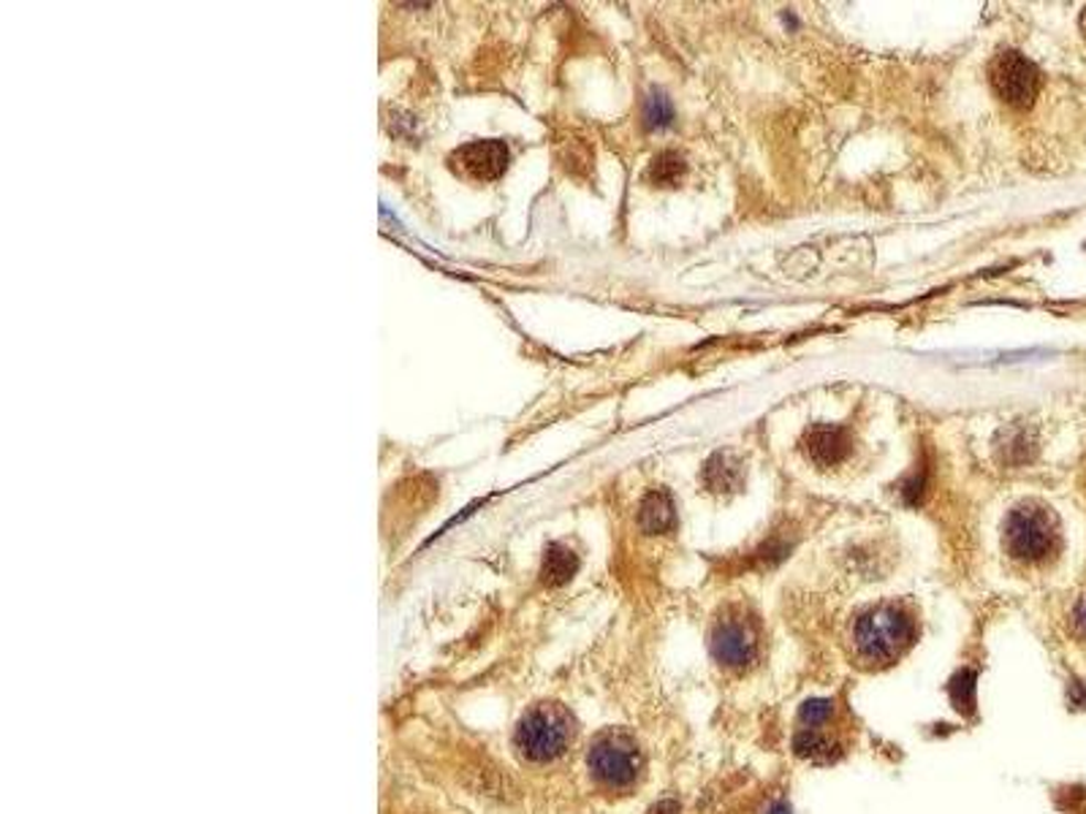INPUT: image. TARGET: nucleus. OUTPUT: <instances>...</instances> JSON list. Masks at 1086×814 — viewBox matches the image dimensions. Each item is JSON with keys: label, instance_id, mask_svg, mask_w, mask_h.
<instances>
[{"label": "nucleus", "instance_id": "f257e3e1", "mask_svg": "<svg viewBox=\"0 0 1086 814\" xmlns=\"http://www.w3.org/2000/svg\"><path fill=\"white\" fill-rule=\"evenodd\" d=\"M916 616L905 605H872L853 625V655L862 668H886L916 644Z\"/></svg>", "mask_w": 1086, "mask_h": 814}, {"label": "nucleus", "instance_id": "f03ea898", "mask_svg": "<svg viewBox=\"0 0 1086 814\" xmlns=\"http://www.w3.org/2000/svg\"><path fill=\"white\" fill-rule=\"evenodd\" d=\"M576 725L560 704H538L516 725L514 744L530 763H551L571 747Z\"/></svg>", "mask_w": 1086, "mask_h": 814}, {"label": "nucleus", "instance_id": "7ed1b4c3", "mask_svg": "<svg viewBox=\"0 0 1086 814\" xmlns=\"http://www.w3.org/2000/svg\"><path fill=\"white\" fill-rule=\"evenodd\" d=\"M1059 532L1056 519L1048 508L1037 503H1022L1008 514L1002 527V546L1011 554V560L1024 564L1046 562L1056 551Z\"/></svg>", "mask_w": 1086, "mask_h": 814}, {"label": "nucleus", "instance_id": "20e7f679", "mask_svg": "<svg viewBox=\"0 0 1086 814\" xmlns=\"http://www.w3.org/2000/svg\"><path fill=\"white\" fill-rule=\"evenodd\" d=\"M590 776L607 790H631L644 774V752L625 730H607L587 752Z\"/></svg>", "mask_w": 1086, "mask_h": 814}, {"label": "nucleus", "instance_id": "39448f33", "mask_svg": "<svg viewBox=\"0 0 1086 814\" xmlns=\"http://www.w3.org/2000/svg\"><path fill=\"white\" fill-rule=\"evenodd\" d=\"M709 649L715 663L726 670L739 674V670L750 668L761 655V633H758L756 620H750L745 611H726L711 627Z\"/></svg>", "mask_w": 1086, "mask_h": 814}, {"label": "nucleus", "instance_id": "423d86ee", "mask_svg": "<svg viewBox=\"0 0 1086 814\" xmlns=\"http://www.w3.org/2000/svg\"><path fill=\"white\" fill-rule=\"evenodd\" d=\"M989 80L997 95L1005 104L1016 106V109H1026L1035 101L1037 91H1041V74L1019 52H1002V55H997L989 68Z\"/></svg>", "mask_w": 1086, "mask_h": 814}, {"label": "nucleus", "instance_id": "0eeeda50", "mask_svg": "<svg viewBox=\"0 0 1086 814\" xmlns=\"http://www.w3.org/2000/svg\"><path fill=\"white\" fill-rule=\"evenodd\" d=\"M454 169L478 182H492L506 175L508 169V147L497 139H481L460 147L449 158Z\"/></svg>", "mask_w": 1086, "mask_h": 814}, {"label": "nucleus", "instance_id": "6e6552de", "mask_svg": "<svg viewBox=\"0 0 1086 814\" xmlns=\"http://www.w3.org/2000/svg\"><path fill=\"white\" fill-rule=\"evenodd\" d=\"M801 445H804V454L812 465L821 467V471H829V467L842 465L851 456L853 437L845 426L823 424L812 426L804 440H801Z\"/></svg>", "mask_w": 1086, "mask_h": 814}, {"label": "nucleus", "instance_id": "1a4fd4ad", "mask_svg": "<svg viewBox=\"0 0 1086 814\" xmlns=\"http://www.w3.org/2000/svg\"><path fill=\"white\" fill-rule=\"evenodd\" d=\"M702 484L709 495L731 497L745 489V465L731 451H717L706 459L702 471Z\"/></svg>", "mask_w": 1086, "mask_h": 814}, {"label": "nucleus", "instance_id": "9d476101", "mask_svg": "<svg viewBox=\"0 0 1086 814\" xmlns=\"http://www.w3.org/2000/svg\"><path fill=\"white\" fill-rule=\"evenodd\" d=\"M994 448H997V459H1000L1002 465L1019 467V465H1026V462L1035 456L1037 437L1030 426L1011 424L997 435Z\"/></svg>", "mask_w": 1086, "mask_h": 814}, {"label": "nucleus", "instance_id": "9b49d317", "mask_svg": "<svg viewBox=\"0 0 1086 814\" xmlns=\"http://www.w3.org/2000/svg\"><path fill=\"white\" fill-rule=\"evenodd\" d=\"M676 525V508L674 500L666 491H650L641 500L639 508V527L646 535H663Z\"/></svg>", "mask_w": 1086, "mask_h": 814}, {"label": "nucleus", "instance_id": "f8f14e48", "mask_svg": "<svg viewBox=\"0 0 1086 814\" xmlns=\"http://www.w3.org/2000/svg\"><path fill=\"white\" fill-rule=\"evenodd\" d=\"M576 570H579V557H576L568 546L551 543L549 549H546L541 562V581L546 586L568 584V581L576 575Z\"/></svg>", "mask_w": 1086, "mask_h": 814}, {"label": "nucleus", "instance_id": "ddd939ff", "mask_svg": "<svg viewBox=\"0 0 1086 814\" xmlns=\"http://www.w3.org/2000/svg\"><path fill=\"white\" fill-rule=\"evenodd\" d=\"M834 750L836 747L821 733V728H801L793 736V754L801 760H810V763H831V760H836Z\"/></svg>", "mask_w": 1086, "mask_h": 814}, {"label": "nucleus", "instance_id": "4468645a", "mask_svg": "<svg viewBox=\"0 0 1086 814\" xmlns=\"http://www.w3.org/2000/svg\"><path fill=\"white\" fill-rule=\"evenodd\" d=\"M976 689H978L976 670L961 668L959 674L951 679V687H948V695H951V704H953V709L959 711V715H967V717L976 715V706H978Z\"/></svg>", "mask_w": 1086, "mask_h": 814}, {"label": "nucleus", "instance_id": "2eb2a0df", "mask_svg": "<svg viewBox=\"0 0 1086 814\" xmlns=\"http://www.w3.org/2000/svg\"><path fill=\"white\" fill-rule=\"evenodd\" d=\"M685 169H687L685 160L676 156V152H661V156L652 158L650 171H646V177H650V180L655 182V186L672 188V186H676V182L682 180Z\"/></svg>", "mask_w": 1086, "mask_h": 814}, {"label": "nucleus", "instance_id": "dca6fc26", "mask_svg": "<svg viewBox=\"0 0 1086 814\" xmlns=\"http://www.w3.org/2000/svg\"><path fill=\"white\" fill-rule=\"evenodd\" d=\"M672 120H674L672 101H668L663 93H652L644 104L646 128H652V130L666 128V126H672Z\"/></svg>", "mask_w": 1086, "mask_h": 814}, {"label": "nucleus", "instance_id": "f3484780", "mask_svg": "<svg viewBox=\"0 0 1086 814\" xmlns=\"http://www.w3.org/2000/svg\"><path fill=\"white\" fill-rule=\"evenodd\" d=\"M834 715V704L826 698H812L801 706L799 720L801 728H821V725L829 722V717Z\"/></svg>", "mask_w": 1086, "mask_h": 814}, {"label": "nucleus", "instance_id": "a211bd4d", "mask_svg": "<svg viewBox=\"0 0 1086 814\" xmlns=\"http://www.w3.org/2000/svg\"><path fill=\"white\" fill-rule=\"evenodd\" d=\"M1073 630H1076L1078 638L1086 644V595L1078 600L1076 609H1073Z\"/></svg>", "mask_w": 1086, "mask_h": 814}, {"label": "nucleus", "instance_id": "6ab92c4d", "mask_svg": "<svg viewBox=\"0 0 1086 814\" xmlns=\"http://www.w3.org/2000/svg\"><path fill=\"white\" fill-rule=\"evenodd\" d=\"M1071 704L1078 709H1086V685L1084 681H1073L1071 685Z\"/></svg>", "mask_w": 1086, "mask_h": 814}, {"label": "nucleus", "instance_id": "aec40b11", "mask_svg": "<svg viewBox=\"0 0 1086 814\" xmlns=\"http://www.w3.org/2000/svg\"><path fill=\"white\" fill-rule=\"evenodd\" d=\"M652 814H682V806L676 801H661L652 806Z\"/></svg>", "mask_w": 1086, "mask_h": 814}, {"label": "nucleus", "instance_id": "412c9836", "mask_svg": "<svg viewBox=\"0 0 1086 814\" xmlns=\"http://www.w3.org/2000/svg\"><path fill=\"white\" fill-rule=\"evenodd\" d=\"M771 814H791V810H788L785 804H780V806H774V812H771Z\"/></svg>", "mask_w": 1086, "mask_h": 814}, {"label": "nucleus", "instance_id": "4be33fe9", "mask_svg": "<svg viewBox=\"0 0 1086 814\" xmlns=\"http://www.w3.org/2000/svg\"><path fill=\"white\" fill-rule=\"evenodd\" d=\"M1082 31L1086 35V9H1084V14H1082Z\"/></svg>", "mask_w": 1086, "mask_h": 814}]
</instances>
